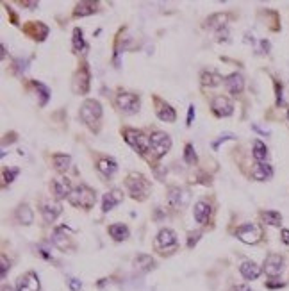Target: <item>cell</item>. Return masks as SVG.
<instances>
[{
    "label": "cell",
    "instance_id": "cell-39",
    "mask_svg": "<svg viewBox=\"0 0 289 291\" xmlns=\"http://www.w3.org/2000/svg\"><path fill=\"white\" fill-rule=\"evenodd\" d=\"M193 114H195V106H189V113H187V125H191Z\"/></svg>",
    "mask_w": 289,
    "mask_h": 291
},
{
    "label": "cell",
    "instance_id": "cell-44",
    "mask_svg": "<svg viewBox=\"0 0 289 291\" xmlns=\"http://www.w3.org/2000/svg\"><path fill=\"white\" fill-rule=\"evenodd\" d=\"M288 120H289V113H288Z\"/></svg>",
    "mask_w": 289,
    "mask_h": 291
},
{
    "label": "cell",
    "instance_id": "cell-33",
    "mask_svg": "<svg viewBox=\"0 0 289 291\" xmlns=\"http://www.w3.org/2000/svg\"><path fill=\"white\" fill-rule=\"evenodd\" d=\"M73 48L75 50H84L86 48V43L84 38H82V31L80 29H75L73 31Z\"/></svg>",
    "mask_w": 289,
    "mask_h": 291
},
{
    "label": "cell",
    "instance_id": "cell-34",
    "mask_svg": "<svg viewBox=\"0 0 289 291\" xmlns=\"http://www.w3.org/2000/svg\"><path fill=\"white\" fill-rule=\"evenodd\" d=\"M184 159H186L187 165H195L196 163V154L193 145H186V148H184Z\"/></svg>",
    "mask_w": 289,
    "mask_h": 291
},
{
    "label": "cell",
    "instance_id": "cell-27",
    "mask_svg": "<svg viewBox=\"0 0 289 291\" xmlns=\"http://www.w3.org/2000/svg\"><path fill=\"white\" fill-rule=\"evenodd\" d=\"M97 13V4L95 2H80L73 11V16H88V14Z\"/></svg>",
    "mask_w": 289,
    "mask_h": 291
},
{
    "label": "cell",
    "instance_id": "cell-9",
    "mask_svg": "<svg viewBox=\"0 0 289 291\" xmlns=\"http://www.w3.org/2000/svg\"><path fill=\"white\" fill-rule=\"evenodd\" d=\"M264 272L268 273L270 277L280 275V273L284 272V257L279 255V254H270V255L264 259Z\"/></svg>",
    "mask_w": 289,
    "mask_h": 291
},
{
    "label": "cell",
    "instance_id": "cell-35",
    "mask_svg": "<svg viewBox=\"0 0 289 291\" xmlns=\"http://www.w3.org/2000/svg\"><path fill=\"white\" fill-rule=\"evenodd\" d=\"M200 236H202V232H198V230H196V232H191V234H189V240H187V247L193 249L196 245V241L200 240Z\"/></svg>",
    "mask_w": 289,
    "mask_h": 291
},
{
    "label": "cell",
    "instance_id": "cell-38",
    "mask_svg": "<svg viewBox=\"0 0 289 291\" xmlns=\"http://www.w3.org/2000/svg\"><path fill=\"white\" fill-rule=\"evenodd\" d=\"M68 286H70L72 291H80L82 284H80V281H77V279H70V281H68Z\"/></svg>",
    "mask_w": 289,
    "mask_h": 291
},
{
    "label": "cell",
    "instance_id": "cell-3",
    "mask_svg": "<svg viewBox=\"0 0 289 291\" xmlns=\"http://www.w3.org/2000/svg\"><path fill=\"white\" fill-rule=\"evenodd\" d=\"M127 189L131 193V197L136 200H144L150 191V182L148 179L141 174H131L127 177Z\"/></svg>",
    "mask_w": 289,
    "mask_h": 291
},
{
    "label": "cell",
    "instance_id": "cell-30",
    "mask_svg": "<svg viewBox=\"0 0 289 291\" xmlns=\"http://www.w3.org/2000/svg\"><path fill=\"white\" fill-rule=\"evenodd\" d=\"M154 259L150 255H138L134 259V268L136 270H141V272H146V270H152L154 268Z\"/></svg>",
    "mask_w": 289,
    "mask_h": 291
},
{
    "label": "cell",
    "instance_id": "cell-15",
    "mask_svg": "<svg viewBox=\"0 0 289 291\" xmlns=\"http://www.w3.org/2000/svg\"><path fill=\"white\" fill-rule=\"evenodd\" d=\"M121 200H123V193H121L120 189H111L108 195H104V202H102L104 213L114 209L118 204H121Z\"/></svg>",
    "mask_w": 289,
    "mask_h": 291
},
{
    "label": "cell",
    "instance_id": "cell-37",
    "mask_svg": "<svg viewBox=\"0 0 289 291\" xmlns=\"http://www.w3.org/2000/svg\"><path fill=\"white\" fill-rule=\"evenodd\" d=\"M0 261H2V279H5L7 277V270H9V263H7V257H5V255L0 257Z\"/></svg>",
    "mask_w": 289,
    "mask_h": 291
},
{
    "label": "cell",
    "instance_id": "cell-28",
    "mask_svg": "<svg viewBox=\"0 0 289 291\" xmlns=\"http://www.w3.org/2000/svg\"><path fill=\"white\" fill-rule=\"evenodd\" d=\"M97 168L100 170L106 177H111V175L118 170V165H116V161H112V159H100L98 161Z\"/></svg>",
    "mask_w": 289,
    "mask_h": 291
},
{
    "label": "cell",
    "instance_id": "cell-22",
    "mask_svg": "<svg viewBox=\"0 0 289 291\" xmlns=\"http://www.w3.org/2000/svg\"><path fill=\"white\" fill-rule=\"evenodd\" d=\"M16 220H18L20 223H24V225H31L34 221L33 209H31L27 204H22V206L16 209Z\"/></svg>",
    "mask_w": 289,
    "mask_h": 291
},
{
    "label": "cell",
    "instance_id": "cell-18",
    "mask_svg": "<svg viewBox=\"0 0 289 291\" xmlns=\"http://www.w3.org/2000/svg\"><path fill=\"white\" fill-rule=\"evenodd\" d=\"M225 86L232 95H239L245 88V79L239 73H230V75L225 77Z\"/></svg>",
    "mask_w": 289,
    "mask_h": 291
},
{
    "label": "cell",
    "instance_id": "cell-43",
    "mask_svg": "<svg viewBox=\"0 0 289 291\" xmlns=\"http://www.w3.org/2000/svg\"><path fill=\"white\" fill-rule=\"evenodd\" d=\"M4 291H16V290H13V288H4Z\"/></svg>",
    "mask_w": 289,
    "mask_h": 291
},
{
    "label": "cell",
    "instance_id": "cell-8",
    "mask_svg": "<svg viewBox=\"0 0 289 291\" xmlns=\"http://www.w3.org/2000/svg\"><path fill=\"white\" fill-rule=\"evenodd\" d=\"M116 106L123 113H136L140 111V97L134 93H120L116 95Z\"/></svg>",
    "mask_w": 289,
    "mask_h": 291
},
{
    "label": "cell",
    "instance_id": "cell-29",
    "mask_svg": "<svg viewBox=\"0 0 289 291\" xmlns=\"http://www.w3.org/2000/svg\"><path fill=\"white\" fill-rule=\"evenodd\" d=\"M253 157H255L257 163H264L268 159V146L261 140H257L253 143Z\"/></svg>",
    "mask_w": 289,
    "mask_h": 291
},
{
    "label": "cell",
    "instance_id": "cell-1",
    "mask_svg": "<svg viewBox=\"0 0 289 291\" xmlns=\"http://www.w3.org/2000/svg\"><path fill=\"white\" fill-rule=\"evenodd\" d=\"M68 200H70V204L75 207H80V209H91V207L95 206V202H97V195H95V191L89 188V186L80 184V186L72 189Z\"/></svg>",
    "mask_w": 289,
    "mask_h": 291
},
{
    "label": "cell",
    "instance_id": "cell-4",
    "mask_svg": "<svg viewBox=\"0 0 289 291\" xmlns=\"http://www.w3.org/2000/svg\"><path fill=\"white\" fill-rule=\"evenodd\" d=\"M125 141L140 154H146L150 150V138L146 134H143L141 131L136 129H127L125 131Z\"/></svg>",
    "mask_w": 289,
    "mask_h": 291
},
{
    "label": "cell",
    "instance_id": "cell-41",
    "mask_svg": "<svg viewBox=\"0 0 289 291\" xmlns=\"http://www.w3.org/2000/svg\"><path fill=\"white\" fill-rule=\"evenodd\" d=\"M234 291H252L248 286H245V284H239V286H234Z\"/></svg>",
    "mask_w": 289,
    "mask_h": 291
},
{
    "label": "cell",
    "instance_id": "cell-32",
    "mask_svg": "<svg viewBox=\"0 0 289 291\" xmlns=\"http://www.w3.org/2000/svg\"><path fill=\"white\" fill-rule=\"evenodd\" d=\"M221 80H223V79H221L218 73H215V72H204V73H202V84L209 86V88H213V86H218Z\"/></svg>",
    "mask_w": 289,
    "mask_h": 291
},
{
    "label": "cell",
    "instance_id": "cell-42",
    "mask_svg": "<svg viewBox=\"0 0 289 291\" xmlns=\"http://www.w3.org/2000/svg\"><path fill=\"white\" fill-rule=\"evenodd\" d=\"M266 286H268V288H282V286H284V282H268Z\"/></svg>",
    "mask_w": 289,
    "mask_h": 291
},
{
    "label": "cell",
    "instance_id": "cell-12",
    "mask_svg": "<svg viewBox=\"0 0 289 291\" xmlns=\"http://www.w3.org/2000/svg\"><path fill=\"white\" fill-rule=\"evenodd\" d=\"M88 89H89V73H88V68L82 66L73 77V91L82 95V93H86Z\"/></svg>",
    "mask_w": 289,
    "mask_h": 291
},
{
    "label": "cell",
    "instance_id": "cell-24",
    "mask_svg": "<svg viewBox=\"0 0 289 291\" xmlns=\"http://www.w3.org/2000/svg\"><path fill=\"white\" fill-rule=\"evenodd\" d=\"M209 215H211V207L207 206L205 202H196L195 204V220L202 225H205V221L209 220Z\"/></svg>",
    "mask_w": 289,
    "mask_h": 291
},
{
    "label": "cell",
    "instance_id": "cell-11",
    "mask_svg": "<svg viewBox=\"0 0 289 291\" xmlns=\"http://www.w3.org/2000/svg\"><path fill=\"white\" fill-rule=\"evenodd\" d=\"M16 291H39V279L34 272H29L16 282Z\"/></svg>",
    "mask_w": 289,
    "mask_h": 291
},
{
    "label": "cell",
    "instance_id": "cell-23",
    "mask_svg": "<svg viewBox=\"0 0 289 291\" xmlns=\"http://www.w3.org/2000/svg\"><path fill=\"white\" fill-rule=\"evenodd\" d=\"M159 108H157V116L163 120V122H175V118H177V114H175V109L172 108V106H168V104H163L159 102Z\"/></svg>",
    "mask_w": 289,
    "mask_h": 291
},
{
    "label": "cell",
    "instance_id": "cell-7",
    "mask_svg": "<svg viewBox=\"0 0 289 291\" xmlns=\"http://www.w3.org/2000/svg\"><path fill=\"white\" fill-rule=\"evenodd\" d=\"M236 236H238L243 243L253 245V243H257V241L261 240L262 230H261V227L257 225V223H245V225L238 227Z\"/></svg>",
    "mask_w": 289,
    "mask_h": 291
},
{
    "label": "cell",
    "instance_id": "cell-40",
    "mask_svg": "<svg viewBox=\"0 0 289 291\" xmlns=\"http://www.w3.org/2000/svg\"><path fill=\"white\" fill-rule=\"evenodd\" d=\"M280 236H282V241H284L286 245H289V230L284 229L282 232H280Z\"/></svg>",
    "mask_w": 289,
    "mask_h": 291
},
{
    "label": "cell",
    "instance_id": "cell-10",
    "mask_svg": "<svg viewBox=\"0 0 289 291\" xmlns=\"http://www.w3.org/2000/svg\"><path fill=\"white\" fill-rule=\"evenodd\" d=\"M211 106H213V111H215L216 116H230V114L234 113L232 102H230L227 97H223V95H218V97H215Z\"/></svg>",
    "mask_w": 289,
    "mask_h": 291
},
{
    "label": "cell",
    "instance_id": "cell-16",
    "mask_svg": "<svg viewBox=\"0 0 289 291\" xmlns=\"http://www.w3.org/2000/svg\"><path fill=\"white\" fill-rule=\"evenodd\" d=\"M52 191H54V197H56L57 200H61V198L70 197L72 188H70V184H68V181H65V179H54V181H52Z\"/></svg>",
    "mask_w": 289,
    "mask_h": 291
},
{
    "label": "cell",
    "instance_id": "cell-26",
    "mask_svg": "<svg viewBox=\"0 0 289 291\" xmlns=\"http://www.w3.org/2000/svg\"><path fill=\"white\" fill-rule=\"evenodd\" d=\"M52 163H54L57 172H66L72 165V157L66 154H56L54 157H52Z\"/></svg>",
    "mask_w": 289,
    "mask_h": 291
},
{
    "label": "cell",
    "instance_id": "cell-6",
    "mask_svg": "<svg viewBox=\"0 0 289 291\" xmlns=\"http://www.w3.org/2000/svg\"><path fill=\"white\" fill-rule=\"evenodd\" d=\"M155 247L159 250H163L161 254H170L177 249V234L172 229L159 230L157 238H155Z\"/></svg>",
    "mask_w": 289,
    "mask_h": 291
},
{
    "label": "cell",
    "instance_id": "cell-20",
    "mask_svg": "<svg viewBox=\"0 0 289 291\" xmlns=\"http://www.w3.org/2000/svg\"><path fill=\"white\" fill-rule=\"evenodd\" d=\"M25 33L29 34V36H33L34 39H45L48 34V29L45 27V25L41 24V22H31V24L25 27Z\"/></svg>",
    "mask_w": 289,
    "mask_h": 291
},
{
    "label": "cell",
    "instance_id": "cell-2",
    "mask_svg": "<svg viewBox=\"0 0 289 291\" xmlns=\"http://www.w3.org/2000/svg\"><path fill=\"white\" fill-rule=\"evenodd\" d=\"M80 118L82 122L89 127L97 131L98 123H100V118H102V106L98 100H86L82 106H80Z\"/></svg>",
    "mask_w": 289,
    "mask_h": 291
},
{
    "label": "cell",
    "instance_id": "cell-14",
    "mask_svg": "<svg viewBox=\"0 0 289 291\" xmlns=\"http://www.w3.org/2000/svg\"><path fill=\"white\" fill-rule=\"evenodd\" d=\"M252 177L259 182H264V181H270L273 177V168H271L268 163H255L252 168Z\"/></svg>",
    "mask_w": 289,
    "mask_h": 291
},
{
    "label": "cell",
    "instance_id": "cell-13",
    "mask_svg": "<svg viewBox=\"0 0 289 291\" xmlns=\"http://www.w3.org/2000/svg\"><path fill=\"white\" fill-rule=\"evenodd\" d=\"M61 211H63V207H61L59 202H52V200H48V202H45L41 207L43 220L47 221V223H52V221L61 215Z\"/></svg>",
    "mask_w": 289,
    "mask_h": 291
},
{
    "label": "cell",
    "instance_id": "cell-5",
    "mask_svg": "<svg viewBox=\"0 0 289 291\" xmlns=\"http://www.w3.org/2000/svg\"><path fill=\"white\" fill-rule=\"evenodd\" d=\"M150 148L152 152L155 154V157H163L166 152H170L172 148V138L166 134V132H154L152 136H150Z\"/></svg>",
    "mask_w": 289,
    "mask_h": 291
},
{
    "label": "cell",
    "instance_id": "cell-36",
    "mask_svg": "<svg viewBox=\"0 0 289 291\" xmlns=\"http://www.w3.org/2000/svg\"><path fill=\"white\" fill-rule=\"evenodd\" d=\"M16 175H18V170L14 168V170H5L4 172V179H5V182H13V179L16 177Z\"/></svg>",
    "mask_w": 289,
    "mask_h": 291
},
{
    "label": "cell",
    "instance_id": "cell-17",
    "mask_svg": "<svg viewBox=\"0 0 289 291\" xmlns=\"http://www.w3.org/2000/svg\"><path fill=\"white\" fill-rule=\"evenodd\" d=\"M187 200H189V195H187L184 189L181 188H172L168 191V204L172 207H181L186 206Z\"/></svg>",
    "mask_w": 289,
    "mask_h": 291
},
{
    "label": "cell",
    "instance_id": "cell-25",
    "mask_svg": "<svg viewBox=\"0 0 289 291\" xmlns=\"http://www.w3.org/2000/svg\"><path fill=\"white\" fill-rule=\"evenodd\" d=\"M109 234L116 241H123L129 238V227L123 225V223H114V225L109 227Z\"/></svg>",
    "mask_w": 289,
    "mask_h": 291
},
{
    "label": "cell",
    "instance_id": "cell-31",
    "mask_svg": "<svg viewBox=\"0 0 289 291\" xmlns=\"http://www.w3.org/2000/svg\"><path fill=\"white\" fill-rule=\"evenodd\" d=\"M261 218L264 223L268 225H273V227H279L282 223V215L279 211H264L261 213Z\"/></svg>",
    "mask_w": 289,
    "mask_h": 291
},
{
    "label": "cell",
    "instance_id": "cell-21",
    "mask_svg": "<svg viewBox=\"0 0 289 291\" xmlns=\"http://www.w3.org/2000/svg\"><path fill=\"white\" fill-rule=\"evenodd\" d=\"M52 243L56 245L57 249H61V250L70 249V238L65 234V229H63V227L54 230V234H52Z\"/></svg>",
    "mask_w": 289,
    "mask_h": 291
},
{
    "label": "cell",
    "instance_id": "cell-19",
    "mask_svg": "<svg viewBox=\"0 0 289 291\" xmlns=\"http://www.w3.org/2000/svg\"><path fill=\"white\" fill-rule=\"evenodd\" d=\"M239 272L247 281H255L259 275H261V266H257L253 261H245V263L239 266Z\"/></svg>",
    "mask_w": 289,
    "mask_h": 291
}]
</instances>
